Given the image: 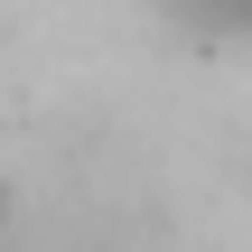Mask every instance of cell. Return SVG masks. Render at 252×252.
I'll use <instances>...</instances> for the list:
<instances>
[{
    "label": "cell",
    "instance_id": "cell-1",
    "mask_svg": "<svg viewBox=\"0 0 252 252\" xmlns=\"http://www.w3.org/2000/svg\"><path fill=\"white\" fill-rule=\"evenodd\" d=\"M187 28H215V37H252V0H168Z\"/></svg>",
    "mask_w": 252,
    "mask_h": 252
}]
</instances>
